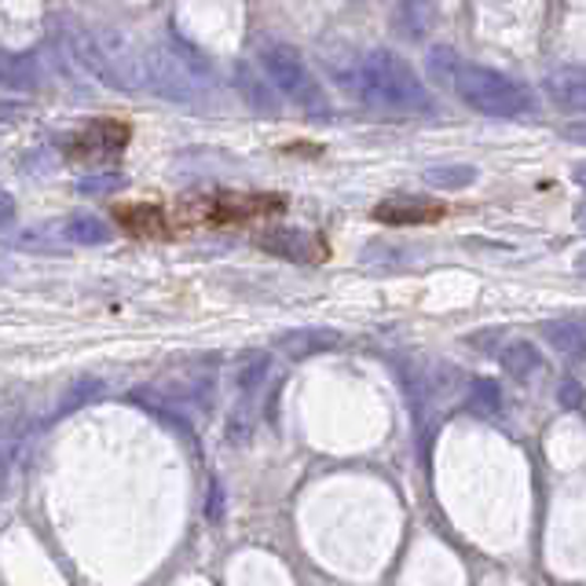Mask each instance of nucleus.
<instances>
[{"label": "nucleus", "mask_w": 586, "mask_h": 586, "mask_svg": "<svg viewBox=\"0 0 586 586\" xmlns=\"http://www.w3.org/2000/svg\"><path fill=\"white\" fill-rule=\"evenodd\" d=\"M286 209L282 195H249V191H213L198 195L176 209V216L187 227H232V224H249L260 216H276Z\"/></svg>", "instance_id": "obj_1"}, {"label": "nucleus", "mask_w": 586, "mask_h": 586, "mask_svg": "<svg viewBox=\"0 0 586 586\" xmlns=\"http://www.w3.org/2000/svg\"><path fill=\"white\" fill-rule=\"evenodd\" d=\"M458 89H462V96L469 103H477V107H484L491 114H517V110H525V99H520V92L513 89L506 78H495V73H488V70H477V67L462 70V78H458Z\"/></svg>", "instance_id": "obj_2"}, {"label": "nucleus", "mask_w": 586, "mask_h": 586, "mask_svg": "<svg viewBox=\"0 0 586 586\" xmlns=\"http://www.w3.org/2000/svg\"><path fill=\"white\" fill-rule=\"evenodd\" d=\"M114 224L132 238H154V243H169L180 232V220L169 209L151 206V202H121L114 206Z\"/></svg>", "instance_id": "obj_3"}, {"label": "nucleus", "mask_w": 586, "mask_h": 586, "mask_svg": "<svg viewBox=\"0 0 586 586\" xmlns=\"http://www.w3.org/2000/svg\"><path fill=\"white\" fill-rule=\"evenodd\" d=\"M132 140V129L125 121H114V118H99V121H89V129H81L73 136V154H89V159H96V154H118L125 151Z\"/></svg>", "instance_id": "obj_4"}, {"label": "nucleus", "mask_w": 586, "mask_h": 586, "mask_svg": "<svg viewBox=\"0 0 586 586\" xmlns=\"http://www.w3.org/2000/svg\"><path fill=\"white\" fill-rule=\"evenodd\" d=\"M444 216L447 206L433 202V198H389L374 209V220H382V224H436Z\"/></svg>", "instance_id": "obj_5"}]
</instances>
